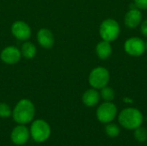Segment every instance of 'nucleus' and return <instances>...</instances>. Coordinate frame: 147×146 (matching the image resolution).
<instances>
[{
    "label": "nucleus",
    "mask_w": 147,
    "mask_h": 146,
    "mask_svg": "<svg viewBox=\"0 0 147 146\" xmlns=\"http://www.w3.org/2000/svg\"><path fill=\"white\" fill-rule=\"evenodd\" d=\"M96 53L100 59H107L112 54V46L110 42L106 40L100 41L96 46Z\"/></svg>",
    "instance_id": "4468645a"
},
{
    "label": "nucleus",
    "mask_w": 147,
    "mask_h": 146,
    "mask_svg": "<svg viewBox=\"0 0 147 146\" xmlns=\"http://www.w3.org/2000/svg\"><path fill=\"white\" fill-rule=\"evenodd\" d=\"M134 138L140 143H144L147 140V130L143 126H139L134 129Z\"/></svg>",
    "instance_id": "a211bd4d"
},
{
    "label": "nucleus",
    "mask_w": 147,
    "mask_h": 146,
    "mask_svg": "<svg viewBox=\"0 0 147 146\" xmlns=\"http://www.w3.org/2000/svg\"><path fill=\"white\" fill-rule=\"evenodd\" d=\"M141 21H142V14L140 9L138 8L130 9L129 11L127 12L124 18L125 25L129 28H137L141 24Z\"/></svg>",
    "instance_id": "9b49d317"
},
{
    "label": "nucleus",
    "mask_w": 147,
    "mask_h": 146,
    "mask_svg": "<svg viewBox=\"0 0 147 146\" xmlns=\"http://www.w3.org/2000/svg\"><path fill=\"white\" fill-rule=\"evenodd\" d=\"M109 79L110 75L109 71L105 67L98 66L90 71L89 76V83L93 89H101L108 85Z\"/></svg>",
    "instance_id": "39448f33"
},
{
    "label": "nucleus",
    "mask_w": 147,
    "mask_h": 146,
    "mask_svg": "<svg viewBox=\"0 0 147 146\" xmlns=\"http://www.w3.org/2000/svg\"><path fill=\"white\" fill-rule=\"evenodd\" d=\"M143 120L142 113L134 108L123 109L118 116V120L121 126L127 130H134L140 126L143 123Z\"/></svg>",
    "instance_id": "f03ea898"
},
{
    "label": "nucleus",
    "mask_w": 147,
    "mask_h": 146,
    "mask_svg": "<svg viewBox=\"0 0 147 146\" xmlns=\"http://www.w3.org/2000/svg\"><path fill=\"white\" fill-rule=\"evenodd\" d=\"M35 114L34 103L28 99L20 100L12 110L13 120L20 125H26L33 121Z\"/></svg>",
    "instance_id": "f257e3e1"
},
{
    "label": "nucleus",
    "mask_w": 147,
    "mask_h": 146,
    "mask_svg": "<svg viewBox=\"0 0 147 146\" xmlns=\"http://www.w3.org/2000/svg\"><path fill=\"white\" fill-rule=\"evenodd\" d=\"M115 90L109 87L108 85L101 89L100 92V96L105 101V102H112L115 98Z\"/></svg>",
    "instance_id": "dca6fc26"
},
{
    "label": "nucleus",
    "mask_w": 147,
    "mask_h": 146,
    "mask_svg": "<svg viewBox=\"0 0 147 146\" xmlns=\"http://www.w3.org/2000/svg\"><path fill=\"white\" fill-rule=\"evenodd\" d=\"M123 102H126V103H133V102H134L133 99H131V98H129V97H124V98H123Z\"/></svg>",
    "instance_id": "4be33fe9"
},
{
    "label": "nucleus",
    "mask_w": 147,
    "mask_h": 146,
    "mask_svg": "<svg viewBox=\"0 0 147 146\" xmlns=\"http://www.w3.org/2000/svg\"><path fill=\"white\" fill-rule=\"evenodd\" d=\"M121 32L120 25L115 19L104 20L99 28V33L103 40L112 42L115 40Z\"/></svg>",
    "instance_id": "20e7f679"
},
{
    "label": "nucleus",
    "mask_w": 147,
    "mask_h": 146,
    "mask_svg": "<svg viewBox=\"0 0 147 146\" xmlns=\"http://www.w3.org/2000/svg\"><path fill=\"white\" fill-rule=\"evenodd\" d=\"M117 114V108L111 102L102 103L96 110V118L101 123L108 124L114 120Z\"/></svg>",
    "instance_id": "423d86ee"
},
{
    "label": "nucleus",
    "mask_w": 147,
    "mask_h": 146,
    "mask_svg": "<svg viewBox=\"0 0 147 146\" xmlns=\"http://www.w3.org/2000/svg\"><path fill=\"white\" fill-rule=\"evenodd\" d=\"M1 59L7 65H15L19 62L22 57L21 51L13 46H6L1 52Z\"/></svg>",
    "instance_id": "9d476101"
},
{
    "label": "nucleus",
    "mask_w": 147,
    "mask_h": 146,
    "mask_svg": "<svg viewBox=\"0 0 147 146\" xmlns=\"http://www.w3.org/2000/svg\"><path fill=\"white\" fill-rule=\"evenodd\" d=\"M37 40L39 44L46 49H51L54 45L53 34L47 28H41L38 31Z\"/></svg>",
    "instance_id": "f8f14e48"
},
{
    "label": "nucleus",
    "mask_w": 147,
    "mask_h": 146,
    "mask_svg": "<svg viewBox=\"0 0 147 146\" xmlns=\"http://www.w3.org/2000/svg\"><path fill=\"white\" fill-rule=\"evenodd\" d=\"M100 93L97 91L96 89H90L86 90L83 96H82V101L83 103L87 106V107H94L96 106L99 101H100Z\"/></svg>",
    "instance_id": "ddd939ff"
},
{
    "label": "nucleus",
    "mask_w": 147,
    "mask_h": 146,
    "mask_svg": "<svg viewBox=\"0 0 147 146\" xmlns=\"http://www.w3.org/2000/svg\"><path fill=\"white\" fill-rule=\"evenodd\" d=\"M30 137V132L25 125L18 124L13 128L10 133V139L16 145H25Z\"/></svg>",
    "instance_id": "6e6552de"
},
{
    "label": "nucleus",
    "mask_w": 147,
    "mask_h": 146,
    "mask_svg": "<svg viewBox=\"0 0 147 146\" xmlns=\"http://www.w3.org/2000/svg\"><path fill=\"white\" fill-rule=\"evenodd\" d=\"M134 3L140 9H147V0H134Z\"/></svg>",
    "instance_id": "aec40b11"
},
{
    "label": "nucleus",
    "mask_w": 147,
    "mask_h": 146,
    "mask_svg": "<svg viewBox=\"0 0 147 146\" xmlns=\"http://www.w3.org/2000/svg\"><path fill=\"white\" fill-rule=\"evenodd\" d=\"M21 53H22V56H23L25 59H31L34 58L36 54V47L31 42H28V41L24 42L21 48Z\"/></svg>",
    "instance_id": "2eb2a0df"
},
{
    "label": "nucleus",
    "mask_w": 147,
    "mask_h": 146,
    "mask_svg": "<svg viewBox=\"0 0 147 146\" xmlns=\"http://www.w3.org/2000/svg\"><path fill=\"white\" fill-rule=\"evenodd\" d=\"M124 50L130 56H141L146 51V42L139 37L129 38L124 43Z\"/></svg>",
    "instance_id": "0eeeda50"
},
{
    "label": "nucleus",
    "mask_w": 147,
    "mask_h": 146,
    "mask_svg": "<svg viewBox=\"0 0 147 146\" xmlns=\"http://www.w3.org/2000/svg\"><path fill=\"white\" fill-rule=\"evenodd\" d=\"M120 127L114 123H108L105 126V133L109 138H116L120 134Z\"/></svg>",
    "instance_id": "f3484780"
},
{
    "label": "nucleus",
    "mask_w": 147,
    "mask_h": 146,
    "mask_svg": "<svg viewBox=\"0 0 147 146\" xmlns=\"http://www.w3.org/2000/svg\"><path fill=\"white\" fill-rule=\"evenodd\" d=\"M140 32L141 34L147 37V19L145 20L142 23H141V26H140Z\"/></svg>",
    "instance_id": "412c9836"
},
{
    "label": "nucleus",
    "mask_w": 147,
    "mask_h": 146,
    "mask_svg": "<svg viewBox=\"0 0 147 146\" xmlns=\"http://www.w3.org/2000/svg\"><path fill=\"white\" fill-rule=\"evenodd\" d=\"M29 132L30 137L36 143H43L51 136V126L46 120L39 119L32 122Z\"/></svg>",
    "instance_id": "7ed1b4c3"
},
{
    "label": "nucleus",
    "mask_w": 147,
    "mask_h": 146,
    "mask_svg": "<svg viewBox=\"0 0 147 146\" xmlns=\"http://www.w3.org/2000/svg\"><path fill=\"white\" fill-rule=\"evenodd\" d=\"M11 33L18 40L25 41L31 36V28L25 22L16 21L11 26Z\"/></svg>",
    "instance_id": "1a4fd4ad"
},
{
    "label": "nucleus",
    "mask_w": 147,
    "mask_h": 146,
    "mask_svg": "<svg viewBox=\"0 0 147 146\" xmlns=\"http://www.w3.org/2000/svg\"><path fill=\"white\" fill-rule=\"evenodd\" d=\"M11 115L12 110L10 107L4 102H0V118H9Z\"/></svg>",
    "instance_id": "6ab92c4d"
},
{
    "label": "nucleus",
    "mask_w": 147,
    "mask_h": 146,
    "mask_svg": "<svg viewBox=\"0 0 147 146\" xmlns=\"http://www.w3.org/2000/svg\"><path fill=\"white\" fill-rule=\"evenodd\" d=\"M146 51H147V42H146Z\"/></svg>",
    "instance_id": "5701e85b"
}]
</instances>
